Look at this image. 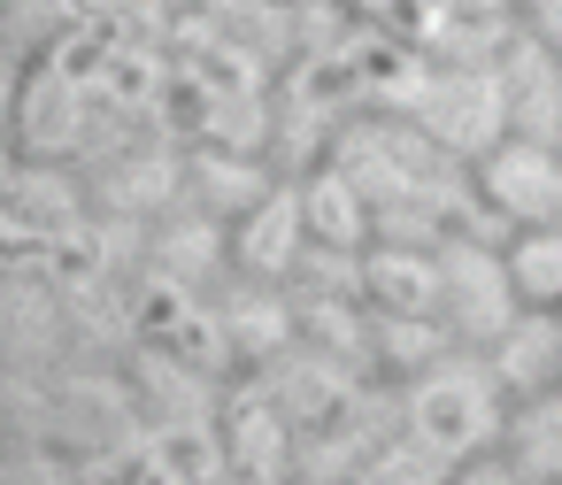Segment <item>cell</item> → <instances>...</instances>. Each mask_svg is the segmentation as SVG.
<instances>
[{
    "mask_svg": "<svg viewBox=\"0 0 562 485\" xmlns=\"http://www.w3.org/2000/svg\"><path fill=\"white\" fill-rule=\"evenodd\" d=\"M439 316L462 339H501L516 324V278L501 255H485L470 232H447L439 247Z\"/></svg>",
    "mask_w": 562,
    "mask_h": 485,
    "instance_id": "1",
    "label": "cell"
},
{
    "mask_svg": "<svg viewBox=\"0 0 562 485\" xmlns=\"http://www.w3.org/2000/svg\"><path fill=\"white\" fill-rule=\"evenodd\" d=\"M477 193L493 201L501 224H562V147L539 139H501L477 162Z\"/></svg>",
    "mask_w": 562,
    "mask_h": 485,
    "instance_id": "2",
    "label": "cell"
},
{
    "mask_svg": "<svg viewBox=\"0 0 562 485\" xmlns=\"http://www.w3.org/2000/svg\"><path fill=\"white\" fill-rule=\"evenodd\" d=\"M493 78H501V109H508V139L562 147V55L539 32H516L501 47Z\"/></svg>",
    "mask_w": 562,
    "mask_h": 485,
    "instance_id": "3",
    "label": "cell"
},
{
    "mask_svg": "<svg viewBox=\"0 0 562 485\" xmlns=\"http://www.w3.org/2000/svg\"><path fill=\"white\" fill-rule=\"evenodd\" d=\"M362 301L370 308H393V316H439V247H370Z\"/></svg>",
    "mask_w": 562,
    "mask_h": 485,
    "instance_id": "4",
    "label": "cell"
},
{
    "mask_svg": "<svg viewBox=\"0 0 562 485\" xmlns=\"http://www.w3.org/2000/svg\"><path fill=\"white\" fill-rule=\"evenodd\" d=\"M301 247H308L301 185H278L262 208H247V224H239V270L247 278H293V255Z\"/></svg>",
    "mask_w": 562,
    "mask_h": 485,
    "instance_id": "5",
    "label": "cell"
},
{
    "mask_svg": "<svg viewBox=\"0 0 562 485\" xmlns=\"http://www.w3.org/2000/svg\"><path fill=\"white\" fill-rule=\"evenodd\" d=\"M301 216H308V239H324V247H378V239H370V201L355 193L347 170L308 178V185H301Z\"/></svg>",
    "mask_w": 562,
    "mask_h": 485,
    "instance_id": "6",
    "label": "cell"
},
{
    "mask_svg": "<svg viewBox=\"0 0 562 485\" xmlns=\"http://www.w3.org/2000/svg\"><path fill=\"white\" fill-rule=\"evenodd\" d=\"M493 370H501V385H508V393H531V385H547V377L562 370V324H547V316H516V324L501 331V354H493Z\"/></svg>",
    "mask_w": 562,
    "mask_h": 485,
    "instance_id": "7",
    "label": "cell"
},
{
    "mask_svg": "<svg viewBox=\"0 0 562 485\" xmlns=\"http://www.w3.org/2000/svg\"><path fill=\"white\" fill-rule=\"evenodd\" d=\"M186 178H193V201H201L209 216H224V208H232V216H247V208H262V201L278 193L255 162H232V155H193V170H186Z\"/></svg>",
    "mask_w": 562,
    "mask_h": 485,
    "instance_id": "8",
    "label": "cell"
},
{
    "mask_svg": "<svg viewBox=\"0 0 562 485\" xmlns=\"http://www.w3.org/2000/svg\"><path fill=\"white\" fill-rule=\"evenodd\" d=\"M508 278H516L524 301L554 308V301H562V224H531V232L508 247Z\"/></svg>",
    "mask_w": 562,
    "mask_h": 485,
    "instance_id": "9",
    "label": "cell"
},
{
    "mask_svg": "<svg viewBox=\"0 0 562 485\" xmlns=\"http://www.w3.org/2000/svg\"><path fill=\"white\" fill-rule=\"evenodd\" d=\"M370 347L385 370H416L431 362L447 339H439V316H393V308H370Z\"/></svg>",
    "mask_w": 562,
    "mask_h": 485,
    "instance_id": "10",
    "label": "cell"
},
{
    "mask_svg": "<svg viewBox=\"0 0 562 485\" xmlns=\"http://www.w3.org/2000/svg\"><path fill=\"white\" fill-rule=\"evenodd\" d=\"M531 32H539V40L562 55V0H539V9H531Z\"/></svg>",
    "mask_w": 562,
    "mask_h": 485,
    "instance_id": "11",
    "label": "cell"
}]
</instances>
